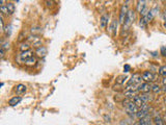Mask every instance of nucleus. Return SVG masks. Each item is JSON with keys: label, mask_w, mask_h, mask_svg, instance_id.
<instances>
[{"label": "nucleus", "mask_w": 166, "mask_h": 125, "mask_svg": "<svg viewBox=\"0 0 166 125\" xmlns=\"http://www.w3.org/2000/svg\"><path fill=\"white\" fill-rule=\"evenodd\" d=\"M27 40L29 41L34 47H36V48L41 47V45H42V39H41L39 36H34V34H33V36H29V37L27 38Z\"/></svg>", "instance_id": "f257e3e1"}, {"label": "nucleus", "mask_w": 166, "mask_h": 125, "mask_svg": "<svg viewBox=\"0 0 166 125\" xmlns=\"http://www.w3.org/2000/svg\"><path fill=\"white\" fill-rule=\"evenodd\" d=\"M142 79L144 80V83H151L153 80H155V75L150 71H144L142 73Z\"/></svg>", "instance_id": "f03ea898"}, {"label": "nucleus", "mask_w": 166, "mask_h": 125, "mask_svg": "<svg viewBox=\"0 0 166 125\" xmlns=\"http://www.w3.org/2000/svg\"><path fill=\"white\" fill-rule=\"evenodd\" d=\"M26 91H27V88H26V85H23V83H19V85H17L15 87V92L18 96H21V95L25 94Z\"/></svg>", "instance_id": "7ed1b4c3"}, {"label": "nucleus", "mask_w": 166, "mask_h": 125, "mask_svg": "<svg viewBox=\"0 0 166 125\" xmlns=\"http://www.w3.org/2000/svg\"><path fill=\"white\" fill-rule=\"evenodd\" d=\"M126 108H127V110L129 112V113H133V114H135V115L139 110H138L139 107L137 106V105H136L133 101H129V102H128V104L126 105Z\"/></svg>", "instance_id": "20e7f679"}, {"label": "nucleus", "mask_w": 166, "mask_h": 125, "mask_svg": "<svg viewBox=\"0 0 166 125\" xmlns=\"http://www.w3.org/2000/svg\"><path fill=\"white\" fill-rule=\"evenodd\" d=\"M134 20H135V12L134 11H128L127 17H126V20H125V24L128 26L132 22H134Z\"/></svg>", "instance_id": "39448f33"}, {"label": "nucleus", "mask_w": 166, "mask_h": 125, "mask_svg": "<svg viewBox=\"0 0 166 125\" xmlns=\"http://www.w3.org/2000/svg\"><path fill=\"white\" fill-rule=\"evenodd\" d=\"M138 90L142 93H150V91H152V85H150V83H142L139 85Z\"/></svg>", "instance_id": "423d86ee"}, {"label": "nucleus", "mask_w": 166, "mask_h": 125, "mask_svg": "<svg viewBox=\"0 0 166 125\" xmlns=\"http://www.w3.org/2000/svg\"><path fill=\"white\" fill-rule=\"evenodd\" d=\"M127 14H128L127 6H125V5H124V6H121V14H119V23H121V24H125V20H126Z\"/></svg>", "instance_id": "0eeeda50"}, {"label": "nucleus", "mask_w": 166, "mask_h": 125, "mask_svg": "<svg viewBox=\"0 0 166 125\" xmlns=\"http://www.w3.org/2000/svg\"><path fill=\"white\" fill-rule=\"evenodd\" d=\"M35 54L37 55L39 58H44V56L47 54V48L44 47V46H41V47H39V48H36Z\"/></svg>", "instance_id": "6e6552de"}, {"label": "nucleus", "mask_w": 166, "mask_h": 125, "mask_svg": "<svg viewBox=\"0 0 166 125\" xmlns=\"http://www.w3.org/2000/svg\"><path fill=\"white\" fill-rule=\"evenodd\" d=\"M21 101H22V97H20V96H15V97H12V99H9V104L10 106H16V105L20 103Z\"/></svg>", "instance_id": "1a4fd4ad"}, {"label": "nucleus", "mask_w": 166, "mask_h": 125, "mask_svg": "<svg viewBox=\"0 0 166 125\" xmlns=\"http://www.w3.org/2000/svg\"><path fill=\"white\" fill-rule=\"evenodd\" d=\"M108 19H109V16L108 15H103L100 19V24H101V27L102 28H105L108 24Z\"/></svg>", "instance_id": "9d476101"}, {"label": "nucleus", "mask_w": 166, "mask_h": 125, "mask_svg": "<svg viewBox=\"0 0 166 125\" xmlns=\"http://www.w3.org/2000/svg\"><path fill=\"white\" fill-rule=\"evenodd\" d=\"M137 118H138L139 120L140 119H144L145 117L148 116V110H139L138 112H137V114L135 115Z\"/></svg>", "instance_id": "9b49d317"}, {"label": "nucleus", "mask_w": 166, "mask_h": 125, "mask_svg": "<svg viewBox=\"0 0 166 125\" xmlns=\"http://www.w3.org/2000/svg\"><path fill=\"white\" fill-rule=\"evenodd\" d=\"M133 102H134V103H135L138 107H140V108H141V107L143 106V105H145V104H146L144 102V101L142 100L141 98L139 97V96H136V97L134 98V99H133Z\"/></svg>", "instance_id": "f8f14e48"}, {"label": "nucleus", "mask_w": 166, "mask_h": 125, "mask_svg": "<svg viewBox=\"0 0 166 125\" xmlns=\"http://www.w3.org/2000/svg\"><path fill=\"white\" fill-rule=\"evenodd\" d=\"M32 58V51H30V50L21 52V54H20V58L24 60V61H27L28 58Z\"/></svg>", "instance_id": "ddd939ff"}, {"label": "nucleus", "mask_w": 166, "mask_h": 125, "mask_svg": "<svg viewBox=\"0 0 166 125\" xmlns=\"http://www.w3.org/2000/svg\"><path fill=\"white\" fill-rule=\"evenodd\" d=\"M139 97L141 98V99L143 101H144L145 103H146V102H150V101L153 100V97H152L151 95H150V93H142V94L139 95Z\"/></svg>", "instance_id": "4468645a"}, {"label": "nucleus", "mask_w": 166, "mask_h": 125, "mask_svg": "<svg viewBox=\"0 0 166 125\" xmlns=\"http://www.w3.org/2000/svg\"><path fill=\"white\" fill-rule=\"evenodd\" d=\"M116 29H117V20H113L111 22V24L109 26V31L112 32L113 34H116Z\"/></svg>", "instance_id": "2eb2a0df"}, {"label": "nucleus", "mask_w": 166, "mask_h": 125, "mask_svg": "<svg viewBox=\"0 0 166 125\" xmlns=\"http://www.w3.org/2000/svg\"><path fill=\"white\" fill-rule=\"evenodd\" d=\"M153 120H154L153 122H154L155 125H165V123H164L163 119H162L161 117H159V116H156Z\"/></svg>", "instance_id": "dca6fc26"}, {"label": "nucleus", "mask_w": 166, "mask_h": 125, "mask_svg": "<svg viewBox=\"0 0 166 125\" xmlns=\"http://www.w3.org/2000/svg\"><path fill=\"white\" fill-rule=\"evenodd\" d=\"M145 3H146L145 1H138V4H137V12L141 14L142 11L145 9Z\"/></svg>", "instance_id": "f3484780"}, {"label": "nucleus", "mask_w": 166, "mask_h": 125, "mask_svg": "<svg viewBox=\"0 0 166 125\" xmlns=\"http://www.w3.org/2000/svg\"><path fill=\"white\" fill-rule=\"evenodd\" d=\"M124 96L127 99H134V98L136 97V95H135V91H128L126 92L124 94Z\"/></svg>", "instance_id": "a211bd4d"}, {"label": "nucleus", "mask_w": 166, "mask_h": 125, "mask_svg": "<svg viewBox=\"0 0 166 125\" xmlns=\"http://www.w3.org/2000/svg\"><path fill=\"white\" fill-rule=\"evenodd\" d=\"M6 7H7V9H9V15H12V14L15 13V4H14L12 2H7Z\"/></svg>", "instance_id": "6ab92c4d"}, {"label": "nucleus", "mask_w": 166, "mask_h": 125, "mask_svg": "<svg viewBox=\"0 0 166 125\" xmlns=\"http://www.w3.org/2000/svg\"><path fill=\"white\" fill-rule=\"evenodd\" d=\"M152 92H153L154 94H158V93H160V92H161L160 85H157V83H155V85H152Z\"/></svg>", "instance_id": "aec40b11"}, {"label": "nucleus", "mask_w": 166, "mask_h": 125, "mask_svg": "<svg viewBox=\"0 0 166 125\" xmlns=\"http://www.w3.org/2000/svg\"><path fill=\"white\" fill-rule=\"evenodd\" d=\"M29 48H30V45H29L28 43H22L21 46H20V50H21L22 52L28 51V50H29Z\"/></svg>", "instance_id": "412c9836"}, {"label": "nucleus", "mask_w": 166, "mask_h": 125, "mask_svg": "<svg viewBox=\"0 0 166 125\" xmlns=\"http://www.w3.org/2000/svg\"><path fill=\"white\" fill-rule=\"evenodd\" d=\"M36 63V58H28L27 61H25V65L26 66H33V65H35Z\"/></svg>", "instance_id": "4be33fe9"}, {"label": "nucleus", "mask_w": 166, "mask_h": 125, "mask_svg": "<svg viewBox=\"0 0 166 125\" xmlns=\"http://www.w3.org/2000/svg\"><path fill=\"white\" fill-rule=\"evenodd\" d=\"M153 17H154V15H153V13H152V12H148V15L144 16V17H142V18L144 19L146 23H148V22H151V21H152V19H153Z\"/></svg>", "instance_id": "5701e85b"}, {"label": "nucleus", "mask_w": 166, "mask_h": 125, "mask_svg": "<svg viewBox=\"0 0 166 125\" xmlns=\"http://www.w3.org/2000/svg\"><path fill=\"white\" fill-rule=\"evenodd\" d=\"M126 79H127V76H126V75H121V76H118L117 78H116V83L121 85V83H125V80Z\"/></svg>", "instance_id": "b1692460"}, {"label": "nucleus", "mask_w": 166, "mask_h": 125, "mask_svg": "<svg viewBox=\"0 0 166 125\" xmlns=\"http://www.w3.org/2000/svg\"><path fill=\"white\" fill-rule=\"evenodd\" d=\"M0 13H1V15H9V9H7V7H6V5L4 6H0Z\"/></svg>", "instance_id": "393cba45"}, {"label": "nucleus", "mask_w": 166, "mask_h": 125, "mask_svg": "<svg viewBox=\"0 0 166 125\" xmlns=\"http://www.w3.org/2000/svg\"><path fill=\"white\" fill-rule=\"evenodd\" d=\"M42 28L41 27H32L31 28V32H32L34 36H36V34H39L41 32H42Z\"/></svg>", "instance_id": "a878e982"}, {"label": "nucleus", "mask_w": 166, "mask_h": 125, "mask_svg": "<svg viewBox=\"0 0 166 125\" xmlns=\"http://www.w3.org/2000/svg\"><path fill=\"white\" fill-rule=\"evenodd\" d=\"M159 74H160L161 76L166 77V65L165 66H162V67L159 69Z\"/></svg>", "instance_id": "bb28decb"}, {"label": "nucleus", "mask_w": 166, "mask_h": 125, "mask_svg": "<svg viewBox=\"0 0 166 125\" xmlns=\"http://www.w3.org/2000/svg\"><path fill=\"white\" fill-rule=\"evenodd\" d=\"M146 24H148V23L145 22L144 19H143V18L140 19V21H139V26H140V27H141V28H145V27H146Z\"/></svg>", "instance_id": "cd10ccee"}, {"label": "nucleus", "mask_w": 166, "mask_h": 125, "mask_svg": "<svg viewBox=\"0 0 166 125\" xmlns=\"http://www.w3.org/2000/svg\"><path fill=\"white\" fill-rule=\"evenodd\" d=\"M1 48L4 49V50H6V49H9V42H6V43H4V44H2V45H1Z\"/></svg>", "instance_id": "c85d7f7f"}, {"label": "nucleus", "mask_w": 166, "mask_h": 125, "mask_svg": "<svg viewBox=\"0 0 166 125\" xmlns=\"http://www.w3.org/2000/svg\"><path fill=\"white\" fill-rule=\"evenodd\" d=\"M161 54L163 55V56H166V46L161 47Z\"/></svg>", "instance_id": "c756f323"}, {"label": "nucleus", "mask_w": 166, "mask_h": 125, "mask_svg": "<svg viewBox=\"0 0 166 125\" xmlns=\"http://www.w3.org/2000/svg\"><path fill=\"white\" fill-rule=\"evenodd\" d=\"M4 53H5V50L2 48H0V54H1V58H4Z\"/></svg>", "instance_id": "7c9ffc66"}, {"label": "nucleus", "mask_w": 166, "mask_h": 125, "mask_svg": "<svg viewBox=\"0 0 166 125\" xmlns=\"http://www.w3.org/2000/svg\"><path fill=\"white\" fill-rule=\"evenodd\" d=\"M130 66L129 65H125V67H124V69H125V72H129L130 71Z\"/></svg>", "instance_id": "2f4dec72"}, {"label": "nucleus", "mask_w": 166, "mask_h": 125, "mask_svg": "<svg viewBox=\"0 0 166 125\" xmlns=\"http://www.w3.org/2000/svg\"><path fill=\"white\" fill-rule=\"evenodd\" d=\"M45 3H46V5L47 6H51L53 3H54V1H45Z\"/></svg>", "instance_id": "473e14b6"}, {"label": "nucleus", "mask_w": 166, "mask_h": 125, "mask_svg": "<svg viewBox=\"0 0 166 125\" xmlns=\"http://www.w3.org/2000/svg\"><path fill=\"white\" fill-rule=\"evenodd\" d=\"M162 83H163L164 88H166V77H163V79H162Z\"/></svg>", "instance_id": "72a5a7b5"}, {"label": "nucleus", "mask_w": 166, "mask_h": 125, "mask_svg": "<svg viewBox=\"0 0 166 125\" xmlns=\"http://www.w3.org/2000/svg\"><path fill=\"white\" fill-rule=\"evenodd\" d=\"M163 19L165 20V22H166V9L164 11V13H163Z\"/></svg>", "instance_id": "f704fd0d"}, {"label": "nucleus", "mask_w": 166, "mask_h": 125, "mask_svg": "<svg viewBox=\"0 0 166 125\" xmlns=\"http://www.w3.org/2000/svg\"><path fill=\"white\" fill-rule=\"evenodd\" d=\"M133 125H140V123H139V121H137V122L133 123Z\"/></svg>", "instance_id": "c9c22d12"}, {"label": "nucleus", "mask_w": 166, "mask_h": 125, "mask_svg": "<svg viewBox=\"0 0 166 125\" xmlns=\"http://www.w3.org/2000/svg\"><path fill=\"white\" fill-rule=\"evenodd\" d=\"M164 27L166 28V22H164Z\"/></svg>", "instance_id": "e433bc0d"}]
</instances>
